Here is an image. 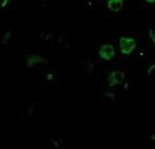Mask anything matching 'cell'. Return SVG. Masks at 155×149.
Masks as SVG:
<instances>
[{"label": "cell", "mask_w": 155, "mask_h": 149, "mask_svg": "<svg viewBox=\"0 0 155 149\" xmlns=\"http://www.w3.org/2000/svg\"><path fill=\"white\" fill-rule=\"evenodd\" d=\"M151 139H153V141L155 142V135H151Z\"/></svg>", "instance_id": "cell-8"}, {"label": "cell", "mask_w": 155, "mask_h": 149, "mask_svg": "<svg viewBox=\"0 0 155 149\" xmlns=\"http://www.w3.org/2000/svg\"><path fill=\"white\" fill-rule=\"evenodd\" d=\"M36 62H45V61H44V58L40 57V56H31V57L29 58V61H28V65L31 66V65L36 64Z\"/></svg>", "instance_id": "cell-5"}, {"label": "cell", "mask_w": 155, "mask_h": 149, "mask_svg": "<svg viewBox=\"0 0 155 149\" xmlns=\"http://www.w3.org/2000/svg\"><path fill=\"white\" fill-rule=\"evenodd\" d=\"M147 3H149V4H154V3H155V0H147Z\"/></svg>", "instance_id": "cell-7"}, {"label": "cell", "mask_w": 155, "mask_h": 149, "mask_svg": "<svg viewBox=\"0 0 155 149\" xmlns=\"http://www.w3.org/2000/svg\"><path fill=\"white\" fill-rule=\"evenodd\" d=\"M124 81V73L122 71H114L108 76V84L109 86H117Z\"/></svg>", "instance_id": "cell-3"}, {"label": "cell", "mask_w": 155, "mask_h": 149, "mask_svg": "<svg viewBox=\"0 0 155 149\" xmlns=\"http://www.w3.org/2000/svg\"><path fill=\"white\" fill-rule=\"evenodd\" d=\"M108 9L113 12H118L123 9V0H108L107 2Z\"/></svg>", "instance_id": "cell-4"}, {"label": "cell", "mask_w": 155, "mask_h": 149, "mask_svg": "<svg viewBox=\"0 0 155 149\" xmlns=\"http://www.w3.org/2000/svg\"><path fill=\"white\" fill-rule=\"evenodd\" d=\"M119 46H120V51L124 55L128 54H132L135 47H137V42L133 37H129V36H122L120 37V41H119Z\"/></svg>", "instance_id": "cell-1"}, {"label": "cell", "mask_w": 155, "mask_h": 149, "mask_svg": "<svg viewBox=\"0 0 155 149\" xmlns=\"http://www.w3.org/2000/svg\"><path fill=\"white\" fill-rule=\"evenodd\" d=\"M115 55V50L113 47V45L110 44H104V45H102L99 47V56L103 58V60H106V61H109L114 57Z\"/></svg>", "instance_id": "cell-2"}, {"label": "cell", "mask_w": 155, "mask_h": 149, "mask_svg": "<svg viewBox=\"0 0 155 149\" xmlns=\"http://www.w3.org/2000/svg\"><path fill=\"white\" fill-rule=\"evenodd\" d=\"M149 36H150V39L155 42V29H151V30L149 31Z\"/></svg>", "instance_id": "cell-6"}]
</instances>
